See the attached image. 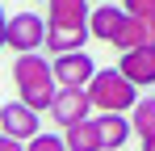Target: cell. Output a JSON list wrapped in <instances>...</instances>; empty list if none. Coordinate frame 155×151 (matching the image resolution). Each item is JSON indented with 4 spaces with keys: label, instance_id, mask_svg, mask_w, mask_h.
I'll use <instances>...</instances> for the list:
<instances>
[{
    "label": "cell",
    "instance_id": "52a82bcc",
    "mask_svg": "<svg viewBox=\"0 0 155 151\" xmlns=\"http://www.w3.org/2000/svg\"><path fill=\"white\" fill-rule=\"evenodd\" d=\"M126 21H130L126 8H117V4H97V8H92V17H88V29H92V38H97V42L117 46V38H122Z\"/></svg>",
    "mask_w": 155,
    "mask_h": 151
},
{
    "label": "cell",
    "instance_id": "ba28073f",
    "mask_svg": "<svg viewBox=\"0 0 155 151\" xmlns=\"http://www.w3.org/2000/svg\"><path fill=\"white\" fill-rule=\"evenodd\" d=\"M117 67H122V76H126L130 84H138V88H151V84H155V46L122 50Z\"/></svg>",
    "mask_w": 155,
    "mask_h": 151
},
{
    "label": "cell",
    "instance_id": "8992f818",
    "mask_svg": "<svg viewBox=\"0 0 155 151\" xmlns=\"http://www.w3.org/2000/svg\"><path fill=\"white\" fill-rule=\"evenodd\" d=\"M51 118L63 126V130L76 126V122H88V118H92L88 88H59V97H54V105H51Z\"/></svg>",
    "mask_w": 155,
    "mask_h": 151
},
{
    "label": "cell",
    "instance_id": "e0dca14e",
    "mask_svg": "<svg viewBox=\"0 0 155 151\" xmlns=\"http://www.w3.org/2000/svg\"><path fill=\"white\" fill-rule=\"evenodd\" d=\"M0 151H25L21 139H8V134H0Z\"/></svg>",
    "mask_w": 155,
    "mask_h": 151
},
{
    "label": "cell",
    "instance_id": "8fae6325",
    "mask_svg": "<svg viewBox=\"0 0 155 151\" xmlns=\"http://www.w3.org/2000/svg\"><path fill=\"white\" fill-rule=\"evenodd\" d=\"M88 0H46V25H88Z\"/></svg>",
    "mask_w": 155,
    "mask_h": 151
},
{
    "label": "cell",
    "instance_id": "5b68a950",
    "mask_svg": "<svg viewBox=\"0 0 155 151\" xmlns=\"http://www.w3.org/2000/svg\"><path fill=\"white\" fill-rule=\"evenodd\" d=\"M54 80H59V88H88L92 84V76L101 72L97 63H92V55H84V50H71V55H54Z\"/></svg>",
    "mask_w": 155,
    "mask_h": 151
},
{
    "label": "cell",
    "instance_id": "30bf717a",
    "mask_svg": "<svg viewBox=\"0 0 155 151\" xmlns=\"http://www.w3.org/2000/svg\"><path fill=\"white\" fill-rule=\"evenodd\" d=\"M97 126H101V147L105 151H122L130 143V134H134L126 113H97Z\"/></svg>",
    "mask_w": 155,
    "mask_h": 151
},
{
    "label": "cell",
    "instance_id": "7c38bea8",
    "mask_svg": "<svg viewBox=\"0 0 155 151\" xmlns=\"http://www.w3.org/2000/svg\"><path fill=\"white\" fill-rule=\"evenodd\" d=\"M63 143H67V151H105L101 147V126H97V118L67 126V130H63Z\"/></svg>",
    "mask_w": 155,
    "mask_h": 151
},
{
    "label": "cell",
    "instance_id": "2e32d148",
    "mask_svg": "<svg viewBox=\"0 0 155 151\" xmlns=\"http://www.w3.org/2000/svg\"><path fill=\"white\" fill-rule=\"evenodd\" d=\"M130 17H155V0H122Z\"/></svg>",
    "mask_w": 155,
    "mask_h": 151
},
{
    "label": "cell",
    "instance_id": "d6986e66",
    "mask_svg": "<svg viewBox=\"0 0 155 151\" xmlns=\"http://www.w3.org/2000/svg\"><path fill=\"white\" fill-rule=\"evenodd\" d=\"M143 151H155V134H151V139H143Z\"/></svg>",
    "mask_w": 155,
    "mask_h": 151
},
{
    "label": "cell",
    "instance_id": "5bb4252c",
    "mask_svg": "<svg viewBox=\"0 0 155 151\" xmlns=\"http://www.w3.org/2000/svg\"><path fill=\"white\" fill-rule=\"evenodd\" d=\"M130 126L138 139H151L155 134V97H138V105L130 109Z\"/></svg>",
    "mask_w": 155,
    "mask_h": 151
},
{
    "label": "cell",
    "instance_id": "4fadbf2b",
    "mask_svg": "<svg viewBox=\"0 0 155 151\" xmlns=\"http://www.w3.org/2000/svg\"><path fill=\"white\" fill-rule=\"evenodd\" d=\"M134 46H155V17H130L113 50H134Z\"/></svg>",
    "mask_w": 155,
    "mask_h": 151
},
{
    "label": "cell",
    "instance_id": "9c48e42d",
    "mask_svg": "<svg viewBox=\"0 0 155 151\" xmlns=\"http://www.w3.org/2000/svg\"><path fill=\"white\" fill-rule=\"evenodd\" d=\"M88 38H92L88 25H51V34H46V50H51V55H71V50H84Z\"/></svg>",
    "mask_w": 155,
    "mask_h": 151
},
{
    "label": "cell",
    "instance_id": "3957f363",
    "mask_svg": "<svg viewBox=\"0 0 155 151\" xmlns=\"http://www.w3.org/2000/svg\"><path fill=\"white\" fill-rule=\"evenodd\" d=\"M46 34H51V25L38 13H13L8 17V50H17V55L42 50L46 46Z\"/></svg>",
    "mask_w": 155,
    "mask_h": 151
},
{
    "label": "cell",
    "instance_id": "277c9868",
    "mask_svg": "<svg viewBox=\"0 0 155 151\" xmlns=\"http://www.w3.org/2000/svg\"><path fill=\"white\" fill-rule=\"evenodd\" d=\"M0 134H8V139H38L42 134V122H38V109H29L25 101H4L0 105Z\"/></svg>",
    "mask_w": 155,
    "mask_h": 151
},
{
    "label": "cell",
    "instance_id": "ac0fdd59",
    "mask_svg": "<svg viewBox=\"0 0 155 151\" xmlns=\"http://www.w3.org/2000/svg\"><path fill=\"white\" fill-rule=\"evenodd\" d=\"M0 46H8V17H4V8H0Z\"/></svg>",
    "mask_w": 155,
    "mask_h": 151
},
{
    "label": "cell",
    "instance_id": "9a60e30c",
    "mask_svg": "<svg viewBox=\"0 0 155 151\" xmlns=\"http://www.w3.org/2000/svg\"><path fill=\"white\" fill-rule=\"evenodd\" d=\"M25 151H67V143H63V134H38L25 143Z\"/></svg>",
    "mask_w": 155,
    "mask_h": 151
},
{
    "label": "cell",
    "instance_id": "7a4b0ae2",
    "mask_svg": "<svg viewBox=\"0 0 155 151\" xmlns=\"http://www.w3.org/2000/svg\"><path fill=\"white\" fill-rule=\"evenodd\" d=\"M88 97L97 113H130L138 105V84H130L122 67H101L88 84Z\"/></svg>",
    "mask_w": 155,
    "mask_h": 151
},
{
    "label": "cell",
    "instance_id": "6da1fadb",
    "mask_svg": "<svg viewBox=\"0 0 155 151\" xmlns=\"http://www.w3.org/2000/svg\"><path fill=\"white\" fill-rule=\"evenodd\" d=\"M13 84H17V97L25 101L29 109H51L59 97V80H54V63H46L38 50L34 55H17L13 59Z\"/></svg>",
    "mask_w": 155,
    "mask_h": 151
},
{
    "label": "cell",
    "instance_id": "ffe728a7",
    "mask_svg": "<svg viewBox=\"0 0 155 151\" xmlns=\"http://www.w3.org/2000/svg\"><path fill=\"white\" fill-rule=\"evenodd\" d=\"M88 4H109V0H88Z\"/></svg>",
    "mask_w": 155,
    "mask_h": 151
}]
</instances>
